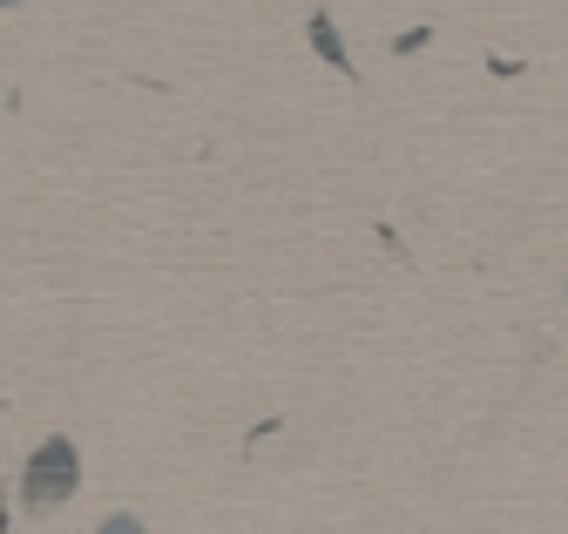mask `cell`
<instances>
[{
  "label": "cell",
  "mask_w": 568,
  "mask_h": 534,
  "mask_svg": "<svg viewBox=\"0 0 568 534\" xmlns=\"http://www.w3.org/2000/svg\"><path fill=\"white\" fill-rule=\"evenodd\" d=\"M82 487V453L68 446V440H48V446H34V460H28V481H21V501L34 507V514H48V507H61L68 494Z\"/></svg>",
  "instance_id": "6da1fadb"
},
{
  "label": "cell",
  "mask_w": 568,
  "mask_h": 534,
  "mask_svg": "<svg viewBox=\"0 0 568 534\" xmlns=\"http://www.w3.org/2000/svg\"><path fill=\"white\" fill-rule=\"evenodd\" d=\"M305 34H312V48L332 61L338 75H359V69H352V54H345V41H338V28H332V14H312V21H305Z\"/></svg>",
  "instance_id": "7a4b0ae2"
}]
</instances>
